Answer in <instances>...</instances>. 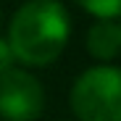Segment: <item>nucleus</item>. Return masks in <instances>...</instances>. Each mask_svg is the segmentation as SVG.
I'll use <instances>...</instances> for the list:
<instances>
[{"label": "nucleus", "instance_id": "nucleus-5", "mask_svg": "<svg viewBox=\"0 0 121 121\" xmlns=\"http://www.w3.org/2000/svg\"><path fill=\"white\" fill-rule=\"evenodd\" d=\"M74 3L82 11L97 16V21H113L121 16V0H74Z\"/></svg>", "mask_w": 121, "mask_h": 121}, {"label": "nucleus", "instance_id": "nucleus-2", "mask_svg": "<svg viewBox=\"0 0 121 121\" xmlns=\"http://www.w3.org/2000/svg\"><path fill=\"white\" fill-rule=\"evenodd\" d=\"M71 111L79 121H121V69H87L71 87Z\"/></svg>", "mask_w": 121, "mask_h": 121}, {"label": "nucleus", "instance_id": "nucleus-4", "mask_svg": "<svg viewBox=\"0 0 121 121\" xmlns=\"http://www.w3.org/2000/svg\"><path fill=\"white\" fill-rule=\"evenodd\" d=\"M87 50L97 60H111L121 50V26L116 21H97L87 32Z\"/></svg>", "mask_w": 121, "mask_h": 121}, {"label": "nucleus", "instance_id": "nucleus-3", "mask_svg": "<svg viewBox=\"0 0 121 121\" xmlns=\"http://www.w3.org/2000/svg\"><path fill=\"white\" fill-rule=\"evenodd\" d=\"M45 108V90L39 79L24 69H11L0 76V118L37 121Z\"/></svg>", "mask_w": 121, "mask_h": 121}, {"label": "nucleus", "instance_id": "nucleus-1", "mask_svg": "<svg viewBox=\"0 0 121 121\" xmlns=\"http://www.w3.org/2000/svg\"><path fill=\"white\" fill-rule=\"evenodd\" d=\"M69 32L71 18L60 0H29L11 18L8 45L16 60L26 66H48L63 53Z\"/></svg>", "mask_w": 121, "mask_h": 121}, {"label": "nucleus", "instance_id": "nucleus-7", "mask_svg": "<svg viewBox=\"0 0 121 121\" xmlns=\"http://www.w3.org/2000/svg\"><path fill=\"white\" fill-rule=\"evenodd\" d=\"M118 26H121V24H118Z\"/></svg>", "mask_w": 121, "mask_h": 121}, {"label": "nucleus", "instance_id": "nucleus-6", "mask_svg": "<svg viewBox=\"0 0 121 121\" xmlns=\"http://www.w3.org/2000/svg\"><path fill=\"white\" fill-rule=\"evenodd\" d=\"M13 60L16 58H13V50L8 45V39H0V76L13 69Z\"/></svg>", "mask_w": 121, "mask_h": 121}]
</instances>
